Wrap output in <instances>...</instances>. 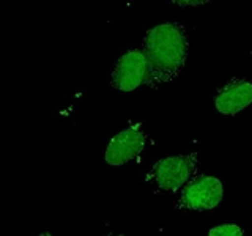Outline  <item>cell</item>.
<instances>
[{"label": "cell", "instance_id": "6", "mask_svg": "<svg viewBox=\"0 0 252 236\" xmlns=\"http://www.w3.org/2000/svg\"><path fill=\"white\" fill-rule=\"evenodd\" d=\"M213 104L218 114L235 117L252 104V82L233 77L220 85L213 96Z\"/></svg>", "mask_w": 252, "mask_h": 236}, {"label": "cell", "instance_id": "1", "mask_svg": "<svg viewBox=\"0 0 252 236\" xmlns=\"http://www.w3.org/2000/svg\"><path fill=\"white\" fill-rule=\"evenodd\" d=\"M148 73L145 85L158 90L183 73L189 55L188 29L181 22H161L147 30L142 44Z\"/></svg>", "mask_w": 252, "mask_h": 236}, {"label": "cell", "instance_id": "2", "mask_svg": "<svg viewBox=\"0 0 252 236\" xmlns=\"http://www.w3.org/2000/svg\"><path fill=\"white\" fill-rule=\"evenodd\" d=\"M199 170V153L167 156L156 161L145 173V183L155 194L180 192L189 179H192Z\"/></svg>", "mask_w": 252, "mask_h": 236}, {"label": "cell", "instance_id": "7", "mask_svg": "<svg viewBox=\"0 0 252 236\" xmlns=\"http://www.w3.org/2000/svg\"><path fill=\"white\" fill-rule=\"evenodd\" d=\"M207 236H244V230L238 224H220L211 227Z\"/></svg>", "mask_w": 252, "mask_h": 236}, {"label": "cell", "instance_id": "4", "mask_svg": "<svg viewBox=\"0 0 252 236\" xmlns=\"http://www.w3.org/2000/svg\"><path fill=\"white\" fill-rule=\"evenodd\" d=\"M147 131L142 123H131L118 131L104 149V162L109 167H125L140 159L147 148Z\"/></svg>", "mask_w": 252, "mask_h": 236}, {"label": "cell", "instance_id": "9", "mask_svg": "<svg viewBox=\"0 0 252 236\" xmlns=\"http://www.w3.org/2000/svg\"><path fill=\"white\" fill-rule=\"evenodd\" d=\"M36 236H54V235L49 233V232H43V233H39V235H36Z\"/></svg>", "mask_w": 252, "mask_h": 236}, {"label": "cell", "instance_id": "3", "mask_svg": "<svg viewBox=\"0 0 252 236\" xmlns=\"http://www.w3.org/2000/svg\"><path fill=\"white\" fill-rule=\"evenodd\" d=\"M224 199V184L218 177L197 175L180 189L177 212H205L218 208Z\"/></svg>", "mask_w": 252, "mask_h": 236}, {"label": "cell", "instance_id": "8", "mask_svg": "<svg viewBox=\"0 0 252 236\" xmlns=\"http://www.w3.org/2000/svg\"><path fill=\"white\" fill-rule=\"evenodd\" d=\"M172 3H175L181 8H188V6H203L211 3L213 0H170Z\"/></svg>", "mask_w": 252, "mask_h": 236}, {"label": "cell", "instance_id": "10", "mask_svg": "<svg viewBox=\"0 0 252 236\" xmlns=\"http://www.w3.org/2000/svg\"><path fill=\"white\" fill-rule=\"evenodd\" d=\"M106 236H125V235H117V233H109V235H106Z\"/></svg>", "mask_w": 252, "mask_h": 236}, {"label": "cell", "instance_id": "5", "mask_svg": "<svg viewBox=\"0 0 252 236\" xmlns=\"http://www.w3.org/2000/svg\"><path fill=\"white\" fill-rule=\"evenodd\" d=\"M148 63L144 51L129 49L118 57L110 71V87L117 91L129 93L145 85Z\"/></svg>", "mask_w": 252, "mask_h": 236}]
</instances>
